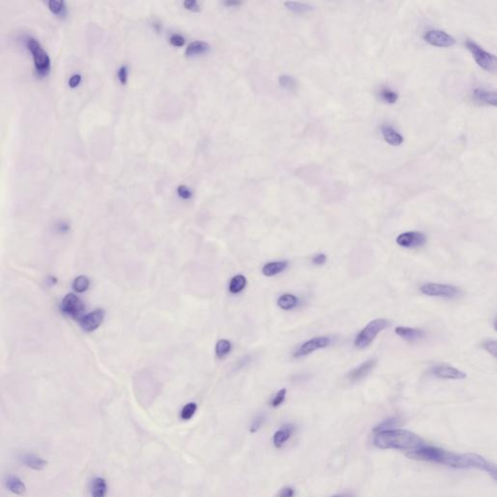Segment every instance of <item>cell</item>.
<instances>
[{"label":"cell","instance_id":"cell-12","mask_svg":"<svg viewBox=\"0 0 497 497\" xmlns=\"http://www.w3.org/2000/svg\"><path fill=\"white\" fill-rule=\"evenodd\" d=\"M432 373L439 379H447V380H462L467 377V375L464 372H462L454 366L447 364L438 365L434 367L432 369Z\"/></svg>","mask_w":497,"mask_h":497},{"label":"cell","instance_id":"cell-40","mask_svg":"<svg viewBox=\"0 0 497 497\" xmlns=\"http://www.w3.org/2000/svg\"><path fill=\"white\" fill-rule=\"evenodd\" d=\"M70 229V225L67 221H60L57 223V230L61 233H66Z\"/></svg>","mask_w":497,"mask_h":497},{"label":"cell","instance_id":"cell-45","mask_svg":"<svg viewBox=\"0 0 497 497\" xmlns=\"http://www.w3.org/2000/svg\"><path fill=\"white\" fill-rule=\"evenodd\" d=\"M224 4H225L226 6H229V7H230V6H238V5H240V4H241V2H239V1H225V2H224Z\"/></svg>","mask_w":497,"mask_h":497},{"label":"cell","instance_id":"cell-25","mask_svg":"<svg viewBox=\"0 0 497 497\" xmlns=\"http://www.w3.org/2000/svg\"><path fill=\"white\" fill-rule=\"evenodd\" d=\"M49 9L52 11V13L58 17L64 18L67 14V8L65 5L64 1H57V0H51L48 2Z\"/></svg>","mask_w":497,"mask_h":497},{"label":"cell","instance_id":"cell-29","mask_svg":"<svg viewBox=\"0 0 497 497\" xmlns=\"http://www.w3.org/2000/svg\"><path fill=\"white\" fill-rule=\"evenodd\" d=\"M196 410H197V405H196V403H194V402L187 403L186 405H185V406L183 407V409H182V411H181V415H180V416H181V419H182V420H184V421H188V420H190V419L194 416V414H195Z\"/></svg>","mask_w":497,"mask_h":497},{"label":"cell","instance_id":"cell-39","mask_svg":"<svg viewBox=\"0 0 497 497\" xmlns=\"http://www.w3.org/2000/svg\"><path fill=\"white\" fill-rule=\"evenodd\" d=\"M170 44L174 47H182L185 44V39L180 34H173L169 39Z\"/></svg>","mask_w":497,"mask_h":497},{"label":"cell","instance_id":"cell-9","mask_svg":"<svg viewBox=\"0 0 497 497\" xmlns=\"http://www.w3.org/2000/svg\"><path fill=\"white\" fill-rule=\"evenodd\" d=\"M425 40L431 46L438 48H449L457 43L453 36L440 30L428 31L425 34Z\"/></svg>","mask_w":497,"mask_h":497},{"label":"cell","instance_id":"cell-7","mask_svg":"<svg viewBox=\"0 0 497 497\" xmlns=\"http://www.w3.org/2000/svg\"><path fill=\"white\" fill-rule=\"evenodd\" d=\"M421 291L427 296L445 297V298H454L458 296L459 293L461 292L460 288L455 285L437 284V283H428L422 285Z\"/></svg>","mask_w":497,"mask_h":497},{"label":"cell","instance_id":"cell-16","mask_svg":"<svg viewBox=\"0 0 497 497\" xmlns=\"http://www.w3.org/2000/svg\"><path fill=\"white\" fill-rule=\"evenodd\" d=\"M395 333L410 342L418 341L422 338L425 337L426 333L422 329H417V328H412V327H406V326H398L395 328Z\"/></svg>","mask_w":497,"mask_h":497},{"label":"cell","instance_id":"cell-32","mask_svg":"<svg viewBox=\"0 0 497 497\" xmlns=\"http://www.w3.org/2000/svg\"><path fill=\"white\" fill-rule=\"evenodd\" d=\"M279 83L280 85L285 89L287 91H293L295 89V86H296V83H295V80L290 77V76H287V75H284V76H281L279 78Z\"/></svg>","mask_w":497,"mask_h":497},{"label":"cell","instance_id":"cell-31","mask_svg":"<svg viewBox=\"0 0 497 497\" xmlns=\"http://www.w3.org/2000/svg\"><path fill=\"white\" fill-rule=\"evenodd\" d=\"M397 422H398V420L396 418H391V419L385 420L384 422H382L380 425H378V426L374 428V432L378 433V432H381V431L390 430L393 426L397 425Z\"/></svg>","mask_w":497,"mask_h":497},{"label":"cell","instance_id":"cell-35","mask_svg":"<svg viewBox=\"0 0 497 497\" xmlns=\"http://www.w3.org/2000/svg\"><path fill=\"white\" fill-rule=\"evenodd\" d=\"M264 422H265V416H264V415H262V414H261V415H258V416H257V417H256V418L252 421L251 426H250V428H249V431H250L251 433L256 432V431H257V430H258V429L262 426Z\"/></svg>","mask_w":497,"mask_h":497},{"label":"cell","instance_id":"cell-44","mask_svg":"<svg viewBox=\"0 0 497 497\" xmlns=\"http://www.w3.org/2000/svg\"><path fill=\"white\" fill-rule=\"evenodd\" d=\"M58 283V279L55 276H48L46 279V284L48 286H54Z\"/></svg>","mask_w":497,"mask_h":497},{"label":"cell","instance_id":"cell-34","mask_svg":"<svg viewBox=\"0 0 497 497\" xmlns=\"http://www.w3.org/2000/svg\"><path fill=\"white\" fill-rule=\"evenodd\" d=\"M483 348H484V349H485L488 353H490L491 355H493L495 356V357H497V341H495V340H486V341L483 343Z\"/></svg>","mask_w":497,"mask_h":497},{"label":"cell","instance_id":"cell-17","mask_svg":"<svg viewBox=\"0 0 497 497\" xmlns=\"http://www.w3.org/2000/svg\"><path fill=\"white\" fill-rule=\"evenodd\" d=\"M21 462L28 468L41 471L48 465V462L33 454H25L21 457Z\"/></svg>","mask_w":497,"mask_h":497},{"label":"cell","instance_id":"cell-3","mask_svg":"<svg viewBox=\"0 0 497 497\" xmlns=\"http://www.w3.org/2000/svg\"><path fill=\"white\" fill-rule=\"evenodd\" d=\"M26 45L32 55L36 74L39 77L47 76L51 70V60L46 51L33 37H28Z\"/></svg>","mask_w":497,"mask_h":497},{"label":"cell","instance_id":"cell-30","mask_svg":"<svg viewBox=\"0 0 497 497\" xmlns=\"http://www.w3.org/2000/svg\"><path fill=\"white\" fill-rule=\"evenodd\" d=\"M380 95H381L382 100L388 104H394L398 99L397 93L395 92L391 91V89L382 90V92L380 93Z\"/></svg>","mask_w":497,"mask_h":497},{"label":"cell","instance_id":"cell-13","mask_svg":"<svg viewBox=\"0 0 497 497\" xmlns=\"http://www.w3.org/2000/svg\"><path fill=\"white\" fill-rule=\"evenodd\" d=\"M376 364H377V359L376 358H370V359L364 361L358 367L353 369L348 374V379L351 382H353V383H355V382H358V381L362 380L363 378H365L375 368Z\"/></svg>","mask_w":497,"mask_h":497},{"label":"cell","instance_id":"cell-10","mask_svg":"<svg viewBox=\"0 0 497 497\" xmlns=\"http://www.w3.org/2000/svg\"><path fill=\"white\" fill-rule=\"evenodd\" d=\"M426 236L421 231H407L396 238V243L403 248H418L426 244Z\"/></svg>","mask_w":497,"mask_h":497},{"label":"cell","instance_id":"cell-6","mask_svg":"<svg viewBox=\"0 0 497 497\" xmlns=\"http://www.w3.org/2000/svg\"><path fill=\"white\" fill-rule=\"evenodd\" d=\"M61 310L65 316L79 320L84 316L85 305L76 294L68 293L62 301Z\"/></svg>","mask_w":497,"mask_h":497},{"label":"cell","instance_id":"cell-43","mask_svg":"<svg viewBox=\"0 0 497 497\" xmlns=\"http://www.w3.org/2000/svg\"><path fill=\"white\" fill-rule=\"evenodd\" d=\"M326 258L327 257H326V255L324 253H319V254H317V255L314 256L313 263L315 265H322V264H324L326 262Z\"/></svg>","mask_w":497,"mask_h":497},{"label":"cell","instance_id":"cell-19","mask_svg":"<svg viewBox=\"0 0 497 497\" xmlns=\"http://www.w3.org/2000/svg\"><path fill=\"white\" fill-rule=\"evenodd\" d=\"M92 497H106L108 492L106 480L102 477L94 478L90 487Z\"/></svg>","mask_w":497,"mask_h":497},{"label":"cell","instance_id":"cell-2","mask_svg":"<svg viewBox=\"0 0 497 497\" xmlns=\"http://www.w3.org/2000/svg\"><path fill=\"white\" fill-rule=\"evenodd\" d=\"M406 456L413 460L439 463L454 468L457 454L437 447L426 445L416 452L406 454Z\"/></svg>","mask_w":497,"mask_h":497},{"label":"cell","instance_id":"cell-11","mask_svg":"<svg viewBox=\"0 0 497 497\" xmlns=\"http://www.w3.org/2000/svg\"><path fill=\"white\" fill-rule=\"evenodd\" d=\"M105 318V311L101 308L84 315L79 321L80 326L86 332H93L97 329Z\"/></svg>","mask_w":497,"mask_h":497},{"label":"cell","instance_id":"cell-4","mask_svg":"<svg viewBox=\"0 0 497 497\" xmlns=\"http://www.w3.org/2000/svg\"><path fill=\"white\" fill-rule=\"evenodd\" d=\"M390 321L386 319H376L368 322V324L356 335L354 345L358 349H364L369 346L377 335L387 328Z\"/></svg>","mask_w":497,"mask_h":497},{"label":"cell","instance_id":"cell-38","mask_svg":"<svg viewBox=\"0 0 497 497\" xmlns=\"http://www.w3.org/2000/svg\"><path fill=\"white\" fill-rule=\"evenodd\" d=\"M184 6L186 10L192 11V12H198L200 11V6L195 0H186L184 2Z\"/></svg>","mask_w":497,"mask_h":497},{"label":"cell","instance_id":"cell-14","mask_svg":"<svg viewBox=\"0 0 497 497\" xmlns=\"http://www.w3.org/2000/svg\"><path fill=\"white\" fill-rule=\"evenodd\" d=\"M5 488L16 496L23 497L27 494V487L25 483L15 475H8L4 480Z\"/></svg>","mask_w":497,"mask_h":497},{"label":"cell","instance_id":"cell-36","mask_svg":"<svg viewBox=\"0 0 497 497\" xmlns=\"http://www.w3.org/2000/svg\"><path fill=\"white\" fill-rule=\"evenodd\" d=\"M177 192L178 195H179L181 198L185 199V200L189 199V198L191 197V195H192V194H191L190 189H189L186 186H179L177 188Z\"/></svg>","mask_w":497,"mask_h":497},{"label":"cell","instance_id":"cell-8","mask_svg":"<svg viewBox=\"0 0 497 497\" xmlns=\"http://www.w3.org/2000/svg\"><path fill=\"white\" fill-rule=\"evenodd\" d=\"M330 343H331L330 337H327V336L314 337V338L306 341L305 343H303L294 352L293 356L296 357V358H299V357H302V356H306V355H310V354L316 352L317 350H320V349H323V348L328 347L330 345Z\"/></svg>","mask_w":497,"mask_h":497},{"label":"cell","instance_id":"cell-20","mask_svg":"<svg viewBox=\"0 0 497 497\" xmlns=\"http://www.w3.org/2000/svg\"><path fill=\"white\" fill-rule=\"evenodd\" d=\"M293 430H294L293 426L287 425V426H283L278 431H276L273 436L274 446L276 448H281L282 446H284L285 442H287L289 440V438L291 437Z\"/></svg>","mask_w":497,"mask_h":497},{"label":"cell","instance_id":"cell-33","mask_svg":"<svg viewBox=\"0 0 497 497\" xmlns=\"http://www.w3.org/2000/svg\"><path fill=\"white\" fill-rule=\"evenodd\" d=\"M285 395H286V390L285 389H282L280 391L277 392V394L274 396V398L272 399L271 401V406L276 408V407H279L280 405L283 404V402L285 399Z\"/></svg>","mask_w":497,"mask_h":497},{"label":"cell","instance_id":"cell-5","mask_svg":"<svg viewBox=\"0 0 497 497\" xmlns=\"http://www.w3.org/2000/svg\"><path fill=\"white\" fill-rule=\"evenodd\" d=\"M467 49L471 52L476 63L483 69L487 71H494L496 69L497 59L494 55L485 51L475 42L468 40L466 42Z\"/></svg>","mask_w":497,"mask_h":497},{"label":"cell","instance_id":"cell-21","mask_svg":"<svg viewBox=\"0 0 497 497\" xmlns=\"http://www.w3.org/2000/svg\"><path fill=\"white\" fill-rule=\"evenodd\" d=\"M209 50H210V45L208 43L203 42V41H194L187 46V48L186 50V57L200 56V55L208 53Z\"/></svg>","mask_w":497,"mask_h":497},{"label":"cell","instance_id":"cell-37","mask_svg":"<svg viewBox=\"0 0 497 497\" xmlns=\"http://www.w3.org/2000/svg\"><path fill=\"white\" fill-rule=\"evenodd\" d=\"M118 78H119V81L122 85H126L127 83V79H128V71H127V67L126 66H122L119 71H118Z\"/></svg>","mask_w":497,"mask_h":497},{"label":"cell","instance_id":"cell-41","mask_svg":"<svg viewBox=\"0 0 497 497\" xmlns=\"http://www.w3.org/2000/svg\"><path fill=\"white\" fill-rule=\"evenodd\" d=\"M82 81V76L80 74H74L71 78L69 79V87L74 89L77 88Z\"/></svg>","mask_w":497,"mask_h":497},{"label":"cell","instance_id":"cell-42","mask_svg":"<svg viewBox=\"0 0 497 497\" xmlns=\"http://www.w3.org/2000/svg\"><path fill=\"white\" fill-rule=\"evenodd\" d=\"M294 495H295V492L292 488L285 487L281 490V492L278 495V497H293Z\"/></svg>","mask_w":497,"mask_h":497},{"label":"cell","instance_id":"cell-23","mask_svg":"<svg viewBox=\"0 0 497 497\" xmlns=\"http://www.w3.org/2000/svg\"><path fill=\"white\" fill-rule=\"evenodd\" d=\"M299 303V299L290 293H285L278 298L277 304L283 310H291L295 308Z\"/></svg>","mask_w":497,"mask_h":497},{"label":"cell","instance_id":"cell-24","mask_svg":"<svg viewBox=\"0 0 497 497\" xmlns=\"http://www.w3.org/2000/svg\"><path fill=\"white\" fill-rule=\"evenodd\" d=\"M246 284H247V280H246L245 276L236 275L230 280L228 288L231 293L237 294V293L241 292L246 287Z\"/></svg>","mask_w":497,"mask_h":497},{"label":"cell","instance_id":"cell-27","mask_svg":"<svg viewBox=\"0 0 497 497\" xmlns=\"http://www.w3.org/2000/svg\"><path fill=\"white\" fill-rule=\"evenodd\" d=\"M231 343L228 340L220 339L216 344V355L218 358H224L231 351Z\"/></svg>","mask_w":497,"mask_h":497},{"label":"cell","instance_id":"cell-22","mask_svg":"<svg viewBox=\"0 0 497 497\" xmlns=\"http://www.w3.org/2000/svg\"><path fill=\"white\" fill-rule=\"evenodd\" d=\"M288 263L287 261H274V262H268L266 263L263 268H262V273L263 275L267 277H272L275 276L281 272H283L284 269L287 267Z\"/></svg>","mask_w":497,"mask_h":497},{"label":"cell","instance_id":"cell-28","mask_svg":"<svg viewBox=\"0 0 497 497\" xmlns=\"http://www.w3.org/2000/svg\"><path fill=\"white\" fill-rule=\"evenodd\" d=\"M72 287L73 289L76 291V292H79V293H82V292H85L86 290L89 289L90 287V280L87 276H84V275H81V276H78L74 281H73V284H72Z\"/></svg>","mask_w":497,"mask_h":497},{"label":"cell","instance_id":"cell-1","mask_svg":"<svg viewBox=\"0 0 497 497\" xmlns=\"http://www.w3.org/2000/svg\"><path fill=\"white\" fill-rule=\"evenodd\" d=\"M374 445L383 450L416 452L426 446V442L416 433L405 429H390L376 433Z\"/></svg>","mask_w":497,"mask_h":497},{"label":"cell","instance_id":"cell-26","mask_svg":"<svg viewBox=\"0 0 497 497\" xmlns=\"http://www.w3.org/2000/svg\"><path fill=\"white\" fill-rule=\"evenodd\" d=\"M284 6L296 13V14H304V13H307L309 11L312 10V7L306 3H302V2H295V1H287V2H284Z\"/></svg>","mask_w":497,"mask_h":497},{"label":"cell","instance_id":"cell-15","mask_svg":"<svg viewBox=\"0 0 497 497\" xmlns=\"http://www.w3.org/2000/svg\"><path fill=\"white\" fill-rule=\"evenodd\" d=\"M473 98L476 102L485 105L497 106V93L484 89H476L473 92Z\"/></svg>","mask_w":497,"mask_h":497},{"label":"cell","instance_id":"cell-18","mask_svg":"<svg viewBox=\"0 0 497 497\" xmlns=\"http://www.w3.org/2000/svg\"><path fill=\"white\" fill-rule=\"evenodd\" d=\"M382 134H383L385 141L389 143L391 146L397 147L404 142L403 136L399 132H397L391 125H384L382 127Z\"/></svg>","mask_w":497,"mask_h":497}]
</instances>
